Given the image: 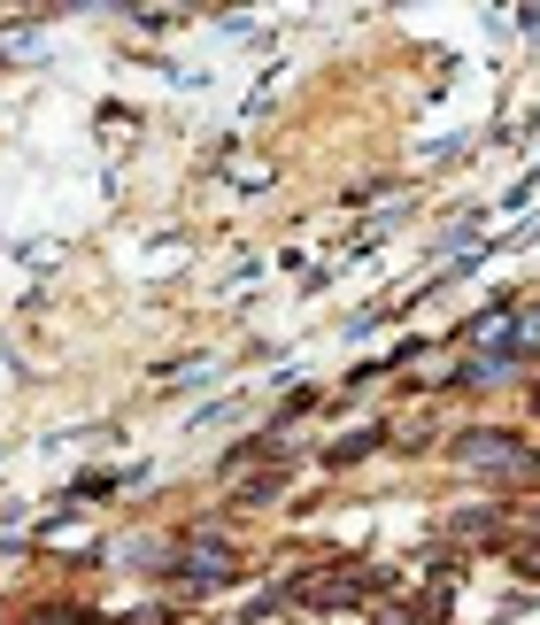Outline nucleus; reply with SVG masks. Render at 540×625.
Wrapping results in <instances>:
<instances>
[{
    "mask_svg": "<svg viewBox=\"0 0 540 625\" xmlns=\"http://www.w3.org/2000/svg\"><path fill=\"white\" fill-rule=\"evenodd\" d=\"M177 572H186V579H194V587H224V579H232V572H240V556H232V549H224V541H194V549H186V556H177Z\"/></svg>",
    "mask_w": 540,
    "mask_h": 625,
    "instance_id": "nucleus-1",
    "label": "nucleus"
},
{
    "mask_svg": "<svg viewBox=\"0 0 540 625\" xmlns=\"http://www.w3.org/2000/svg\"><path fill=\"white\" fill-rule=\"evenodd\" d=\"M502 456H517V440H502V432H471L464 440V464H502Z\"/></svg>",
    "mask_w": 540,
    "mask_h": 625,
    "instance_id": "nucleus-2",
    "label": "nucleus"
},
{
    "mask_svg": "<svg viewBox=\"0 0 540 625\" xmlns=\"http://www.w3.org/2000/svg\"><path fill=\"white\" fill-rule=\"evenodd\" d=\"M32 625H77V610H39Z\"/></svg>",
    "mask_w": 540,
    "mask_h": 625,
    "instance_id": "nucleus-3",
    "label": "nucleus"
}]
</instances>
